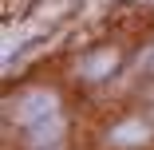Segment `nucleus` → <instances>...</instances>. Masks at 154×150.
I'll use <instances>...</instances> for the list:
<instances>
[{"label": "nucleus", "mask_w": 154, "mask_h": 150, "mask_svg": "<svg viewBox=\"0 0 154 150\" xmlns=\"http://www.w3.org/2000/svg\"><path fill=\"white\" fill-rule=\"evenodd\" d=\"M59 115V99L51 91H28L20 103H16V123L28 130V127H36L44 123V118H55Z\"/></svg>", "instance_id": "obj_1"}, {"label": "nucleus", "mask_w": 154, "mask_h": 150, "mask_svg": "<svg viewBox=\"0 0 154 150\" xmlns=\"http://www.w3.org/2000/svg\"><path fill=\"white\" fill-rule=\"evenodd\" d=\"M59 134H63V118H44V123H36V127H28V142H32L36 150H44V146H51V142H59Z\"/></svg>", "instance_id": "obj_2"}, {"label": "nucleus", "mask_w": 154, "mask_h": 150, "mask_svg": "<svg viewBox=\"0 0 154 150\" xmlns=\"http://www.w3.org/2000/svg\"><path fill=\"white\" fill-rule=\"evenodd\" d=\"M115 67H119V55H115V51H95V55L83 63V75H87V79H103V75H111Z\"/></svg>", "instance_id": "obj_3"}, {"label": "nucleus", "mask_w": 154, "mask_h": 150, "mask_svg": "<svg viewBox=\"0 0 154 150\" xmlns=\"http://www.w3.org/2000/svg\"><path fill=\"white\" fill-rule=\"evenodd\" d=\"M146 134H150V130H146L142 123H122V127L111 130V142H115V146H131V142H146Z\"/></svg>", "instance_id": "obj_4"}]
</instances>
